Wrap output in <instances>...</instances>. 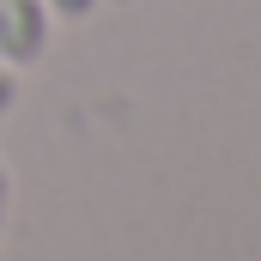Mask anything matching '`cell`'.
Returning a JSON list of instances; mask_svg holds the SVG:
<instances>
[{
  "label": "cell",
  "instance_id": "obj_1",
  "mask_svg": "<svg viewBox=\"0 0 261 261\" xmlns=\"http://www.w3.org/2000/svg\"><path fill=\"white\" fill-rule=\"evenodd\" d=\"M49 49V0H0V61L31 67Z\"/></svg>",
  "mask_w": 261,
  "mask_h": 261
},
{
  "label": "cell",
  "instance_id": "obj_2",
  "mask_svg": "<svg viewBox=\"0 0 261 261\" xmlns=\"http://www.w3.org/2000/svg\"><path fill=\"white\" fill-rule=\"evenodd\" d=\"M91 6H97V0H49V18H67V24H79V18H91Z\"/></svg>",
  "mask_w": 261,
  "mask_h": 261
},
{
  "label": "cell",
  "instance_id": "obj_3",
  "mask_svg": "<svg viewBox=\"0 0 261 261\" xmlns=\"http://www.w3.org/2000/svg\"><path fill=\"white\" fill-rule=\"evenodd\" d=\"M12 97H18V73L0 61V116H6V103H12Z\"/></svg>",
  "mask_w": 261,
  "mask_h": 261
},
{
  "label": "cell",
  "instance_id": "obj_4",
  "mask_svg": "<svg viewBox=\"0 0 261 261\" xmlns=\"http://www.w3.org/2000/svg\"><path fill=\"white\" fill-rule=\"evenodd\" d=\"M6 200H12V182H6V164H0V231H6Z\"/></svg>",
  "mask_w": 261,
  "mask_h": 261
}]
</instances>
